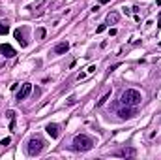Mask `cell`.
I'll return each mask as SVG.
<instances>
[{"mask_svg":"<svg viewBox=\"0 0 161 160\" xmlns=\"http://www.w3.org/2000/svg\"><path fill=\"white\" fill-rule=\"evenodd\" d=\"M141 100H143V96H141V92H139L137 89H128V91H124V92H122V98H120V102H122L124 106H129V108L139 106Z\"/></svg>","mask_w":161,"mask_h":160,"instance_id":"cell-1","label":"cell"},{"mask_svg":"<svg viewBox=\"0 0 161 160\" xmlns=\"http://www.w3.org/2000/svg\"><path fill=\"white\" fill-rule=\"evenodd\" d=\"M75 151H90L92 147H94V141H92V138H88L86 134H79V136H75L73 138V145H71Z\"/></svg>","mask_w":161,"mask_h":160,"instance_id":"cell-2","label":"cell"},{"mask_svg":"<svg viewBox=\"0 0 161 160\" xmlns=\"http://www.w3.org/2000/svg\"><path fill=\"white\" fill-rule=\"evenodd\" d=\"M43 149H45L43 140H39V138H32V140L28 141V155H30V157H38V155H41Z\"/></svg>","mask_w":161,"mask_h":160,"instance_id":"cell-3","label":"cell"},{"mask_svg":"<svg viewBox=\"0 0 161 160\" xmlns=\"http://www.w3.org/2000/svg\"><path fill=\"white\" fill-rule=\"evenodd\" d=\"M30 92H32V85H30V83H23L21 91L17 92V102H23V100H26V98L30 96Z\"/></svg>","mask_w":161,"mask_h":160,"instance_id":"cell-4","label":"cell"},{"mask_svg":"<svg viewBox=\"0 0 161 160\" xmlns=\"http://www.w3.org/2000/svg\"><path fill=\"white\" fill-rule=\"evenodd\" d=\"M0 53H2L6 58H13V57L17 55V53H15V49H13L9 43H2V45H0Z\"/></svg>","mask_w":161,"mask_h":160,"instance_id":"cell-5","label":"cell"},{"mask_svg":"<svg viewBox=\"0 0 161 160\" xmlns=\"http://www.w3.org/2000/svg\"><path fill=\"white\" fill-rule=\"evenodd\" d=\"M135 115H137V111H135L133 108H129V106H126L124 109L118 111V117H120V119H133Z\"/></svg>","mask_w":161,"mask_h":160,"instance_id":"cell-6","label":"cell"},{"mask_svg":"<svg viewBox=\"0 0 161 160\" xmlns=\"http://www.w3.org/2000/svg\"><path fill=\"white\" fill-rule=\"evenodd\" d=\"M45 130H47V134H49L53 140H56V138L60 136V126H58V124H54V123H49V124L45 126Z\"/></svg>","mask_w":161,"mask_h":160,"instance_id":"cell-7","label":"cell"},{"mask_svg":"<svg viewBox=\"0 0 161 160\" xmlns=\"http://www.w3.org/2000/svg\"><path fill=\"white\" fill-rule=\"evenodd\" d=\"M68 51H69V41H60V43H56L54 49H53L54 55H64V53H68Z\"/></svg>","mask_w":161,"mask_h":160,"instance_id":"cell-8","label":"cell"},{"mask_svg":"<svg viewBox=\"0 0 161 160\" xmlns=\"http://www.w3.org/2000/svg\"><path fill=\"white\" fill-rule=\"evenodd\" d=\"M13 36H15V40L21 43V47H26L28 45V41L24 40V30H21V28H17L15 32H13Z\"/></svg>","mask_w":161,"mask_h":160,"instance_id":"cell-9","label":"cell"},{"mask_svg":"<svg viewBox=\"0 0 161 160\" xmlns=\"http://www.w3.org/2000/svg\"><path fill=\"white\" fill-rule=\"evenodd\" d=\"M114 155H116V157H126V158H128V157H135L137 151L129 147V149H122V151H118V153H114Z\"/></svg>","mask_w":161,"mask_h":160,"instance_id":"cell-10","label":"cell"},{"mask_svg":"<svg viewBox=\"0 0 161 160\" xmlns=\"http://www.w3.org/2000/svg\"><path fill=\"white\" fill-rule=\"evenodd\" d=\"M118 19H120V15H118L116 11H113V13H109V15H107V23H111V25H116V23H118Z\"/></svg>","mask_w":161,"mask_h":160,"instance_id":"cell-11","label":"cell"},{"mask_svg":"<svg viewBox=\"0 0 161 160\" xmlns=\"http://www.w3.org/2000/svg\"><path fill=\"white\" fill-rule=\"evenodd\" d=\"M109 98H111V92H105V94H103V96H101V98L98 100V104H96V106H98V108H101V106H105V102H107Z\"/></svg>","mask_w":161,"mask_h":160,"instance_id":"cell-12","label":"cell"},{"mask_svg":"<svg viewBox=\"0 0 161 160\" xmlns=\"http://www.w3.org/2000/svg\"><path fill=\"white\" fill-rule=\"evenodd\" d=\"M8 32H9V26H8V25H4V23L0 21V34H2V36H6Z\"/></svg>","mask_w":161,"mask_h":160,"instance_id":"cell-13","label":"cell"},{"mask_svg":"<svg viewBox=\"0 0 161 160\" xmlns=\"http://www.w3.org/2000/svg\"><path fill=\"white\" fill-rule=\"evenodd\" d=\"M105 28H107V25H99V26L96 28V32H98V34H101V32H105Z\"/></svg>","mask_w":161,"mask_h":160,"instance_id":"cell-14","label":"cell"},{"mask_svg":"<svg viewBox=\"0 0 161 160\" xmlns=\"http://www.w3.org/2000/svg\"><path fill=\"white\" fill-rule=\"evenodd\" d=\"M45 34H47L45 28H39V30H38V36H39V38H45Z\"/></svg>","mask_w":161,"mask_h":160,"instance_id":"cell-15","label":"cell"},{"mask_svg":"<svg viewBox=\"0 0 161 160\" xmlns=\"http://www.w3.org/2000/svg\"><path fill=\"white\" fill-rule=\"evenodd\" d=\"M6 115H8V117H9V121H11V119H15V111H13V109H9V111H8V113H6Z\"/></svg>","mask_w":161,"mask_h":160,"instance_id":"cell-16","label":"cell"},{"mask_svg":"<svg viewBox=\"0 0 161 160\" xmlns=\"http://www.w3.org/2000/svg\"><path fill=\"white\" fill-rule=\"evenodd\" d=\"M9 141H11V138H4V140L0 141V145H9Z\"/></svg>","mask_w":161,"mask_h":160,"instance_id":"cell-17","label":"cell"},{"mask_svg":"<svg viewBox=\"0 0 161 160\" xmlns=\"http://www.w3.org/2000/svg\"><path fill=\"white\" fill-rule=\"evenodd\" d=\"M9 130H15V119H11V123H9Z\"/></svg>","mask_w":161,"mask_h":160,"instance_id":"cell-18","label":"cell"},{"mask_svg":"<svg viewBox=\"0 0 161 160\" xmlns=\"http://www.w3.org/2000/svg\"><path fill=\"white\" fill-rule=\"evenodd\" d=\"M122 9H124V13H126V15H131V9H129V8H122Z\"/></svg>","mask_w":161,"mask_h":160,"instance_id":"cell-19","label":"cell"},{"mask_svg":"<svg viewBox=\"0 0 161 160\" xmlns=\"http://www.w3.org/2000/svg\"><path fill=\"white\" fill-rule=\"evenodd\" d=\"M92 72H96V66H94V64H92V66L88 68V72H86V74H92Z\"/></svg>","mask_w":161,"mask_h":160,"instance_id":"cell-20","label":"cell"},{"mask_svg":"<svg viewBox=\"0 0 161 160\" xmlns=\"http://www.w3.org/2000/svg\"><path fill=\"white\" fill-rule=\"evenodd\" d=\"M68 104H69V106H73V104H75V98H73V96H71V98H68Z\"/></svg>","mask_w":161,"mask_h":160,"instance_id":"cell-21","label":"cell"},{"mask_svg":"<svg viewBox=\"0 0 161 160\" xmlns=\"http://www.w3.org/2000/svg\"><path fill=\"white\" fill-rule=\"evenodd\" d=\"M107 2H111V0H101V4H107Z\"/></svg>","mask_w":161,"mask_h":160,"instance_id":"cell-22","label":"cell"},{"mask_svg":"<svg viewBox=\"0 0 161 160\" xmlns=\"http://www.w3.org/2000/svg\"><path fill=\"white\" fill-rule=\"evenodd\" d=\"M158 26H159V28H161V17H159V21H158Z\"/></svg>","mask_w":161,"mask_h":160,"instance_id":"cell-23","label":"cell"}]
</instances>
